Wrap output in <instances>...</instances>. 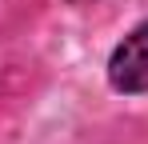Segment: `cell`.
I'll return each mask as SVG.
<instances>
[{
    "instance_id": "obj_2",
    "label": "cell",
    "mask_w": 148,
    "mask_h": 144,
    "mask_svg": "<svg viewBox=\"0 0 148 144\" xmlns=\"http://www.w3.org/2000/svg\"><path fill=\"white\" fill-rule=\"evenodd\" d=\"M72 4H88V0H72Z\"/></svg>"
},
{
    "instance_id": "obj_1",
    "label": "cell",
    "mask_w": 148,
    "mask_h": 144,
    "mask_svg": "<svg viewBox=\"0 0 148 144\" xmlns=\"http://www.w3.org/2000/svg\"><path fill=\"white\" fill-rule=\"evenodd\" d=\"M108 80L120 92H148V24L128 32L108 60Z\"/></svg>"
}]
</instances>
